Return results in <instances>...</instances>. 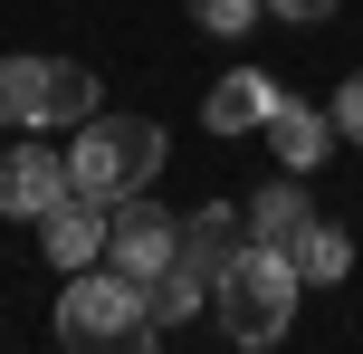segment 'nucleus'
<instances>
[{"label": "nucleus", "mask_w": 363, "mask_h": 354, "mask_svg": "<svg viewBox=\"0 0 363 354\" xmlns=\"http://www.w3.org/2000/svg\"><path fill=\"white\" fill-rule=\"evenodd\" d=\"M296 259L287 249H258V240H239L230 249V268H220V287H211V306H220V336L230 345H277L287 336V316H296Z\"/></svg>", "instance_id": "obj_1"}, {"label": "nucleus", "mask_w": 363, "mask_h": 354, "mask_svg": "<svg viewBox=\"0 0 363 354\" xmlns=\"http://www.w3.org/2000/svg\"><path fill=\"white\" fill-rule=\"evenodd\" d=\"M153 172H163V125H144V115H86L67 144V182L96 192V201H125Z\"/></svg>", "instance_id": "obj_2"}, {"label": "nucleus", "mask_w": 363, "mask_h": 354, "mask_svg": "<svg viewBox=\"0 0 363 354\" xmlns=\"http://www.w3.org/2000/svg\"><path fill=\"white\" fill-rule=\"evenodd\" d=\"M163 326H153L144 306V278H125V268H106V278H77L67 297H57V345H153Z\"/></svg>", "instance_id": "obj_3"}, {"label": "nucleus", "mask_w": 363, "mask_h": 354, "mask_svg": "<svg viewBox=\"0 0 363 354\" xmlns=\"http://www.w3.org/2000/svg\"><path fill=\"white\" fill-rule=\"evenodd\" d=\"M96 77L67 57H0V125H86Z\"/></svg>", "instance_id": "obj_4"}, {"label": "nucleus", "mask_w": 363, "mask_h": 354, "mask_svg": "<svg viewBox=\"0 0 363 354\" xmlns=\"http://www.w3.org/2000/svg\"><path fill=\"white\" fill-rule=\"evenodd\" d=\"M106 221H115V201H96V192H57L48 211H38V249H48V268H96L106 259Z\"/></svg>", "instance_id": "obj_5"}, {"label": "nucleus", "mask_w": 363, "mask_h": 354, "mask_svg": "<svg viewBox=\"0 0 363 354\" xmlns=\"http://www.w3.org/2000/svg\"><path fill=\"white\" fill-rule=\"evenodd\" d=\"M172 240H182V221H163L144 192H125V201H115V221H106V259L125 268V278H153V268L172 259Z\"/></svg>", "instance_id": "obj_6"}, {"label": "nucleus", "mask_w": 363, "mask_h": 354, "mask_svg": "<svg viewBox=\"0 0 363 354\" xmlns=\"http://www.w3.org/2000/svg\"><path fill=\"white\" fill-rule=\"evenodd\" d=\"M57 192H67V153H57V144H19V153H0V211H10V221H38Z\"/></svg>", "instance_id": "obj_7"}, {"label": "nucleus", "mask_w": 363, "mask_h": 354, "mask_svg": "<svg viewBox=\"0 0 363 354\" xmlns=\"http://www.w3.org/2000/svg\"><path fill=\"white\" fill-rule=\"evenodd\" d=\"M211 287H220V268L201 259V249L172 240V259L144 278V306H153V326H182V316H201V306H211Z\"/></svg>", "instance_id": "obj_8"}, {"label": "nucleus", "mask_w": 363, "mask_h": 354, "mask_svg": "<svg viewBox=\"0 0 363 354\" xmlns=\"http://www.w3.org/2000/svg\"><path fill=\"white\" fill-rule=\"evenodd\" d=\"M258 134L277 144V163H287V172H315V163L335 153V115L296 106V96H277V106H268V125H258Z\"/></svg>", "instance_id": "obj_9"}, {"label": "nucleus", "mask_w": 363, "mask_h": 354, "mask_svg": "<svg viewBox=\"0 0 363 354\" xmlns=\"http://www.w3.org/2000/svg\"><path fill=\"white\" fill-rule=\"evenodd\" d=\"M268 106H277L268 77H258V67H230V77L211 87V106H201V115H211V134H258V125H268Z\"/></svg>", "instance_id": "obj_10"}, {"label": "nucleus", "mask_w": 363, "mask_h": 354, "mask_svg": "<svg viewBox=\"0 0 363 354\" xmlns=\"http://www.w3.org/2000/svg\"><path fill=\"white\" fill-rule=\"evenodd\" d=\"M315 221V201L296 182H268V192H249V240L258 249H296V230Z\"/></svg>", "instance_id": "obj_11"}, {"label": "nucleus", "mask_w": 363, "mask_h": 354, "mask_svg": "<svg viewBox=\"0 0 363 354\" xmlns=\"http://www.w3.org/2000/svg\"><path fill=\"white\" fill-rule=\"evenodd\" d=\"M287 259H296V278H306V287H335V278L354 268V240H345L335 221H306V230H296V249H287Z\"/></svg>", "instance_id": "obj_12"}, {"label": "nucleus", "mask_w": 363, "mask_h": 354, "mask_svg": "<svg viewBox=\"0 0 363 354\" xmlns=\"http://www.w3.org/2000/svg\"><path fill=\"white\" fill-rule=\"evenodd\" d=\"M239 240H249V221H230V211H191V221H182V249H201V259H211V268H230V249Z\"/></svg>", "instance_id": "obj_13"}, {"label": "nucleus", "mask_w": 363, "mask_h": 354, "mask_svg": "<svg viewBox=\"0 0 363 354\" xmlns=\"http://www.w3.org/2000/svg\"><path fill=\"white\" fill-rule=\"evenodd\" d=\"M182 10H191L201 29H220V38H249V19L268 10V0H182Z\"/></svg>", "instance_id": "obj_14"}, {"label": "nucleus", "mask_w": 363, "mask_h": 354, "mask_svg": "<svg viewBox=\"0 0 363 354\" xmlns=\"http://www.w3.org/2000/svg\"><path fill=\"white\" fill-rule=\"evenodd\" d=\"M335 134H354V144H363V67L335 87Z\"/></svg>", "instance_id": "obj_15"}, {"label": "nucleus", "mask_w": 363, "mask_h": 354, "mask_svg": "<svg viewBox=\"0 0 363 354\" xmlns=\"http://www.w3.org/2000/svg\"><path fill=\"white\" fill-rule=\"evenodd\" d=\"M268 10H277V19H325L335 0H268Z\"/></svg>", "instance_id": "obj_16"}]
</instances>
